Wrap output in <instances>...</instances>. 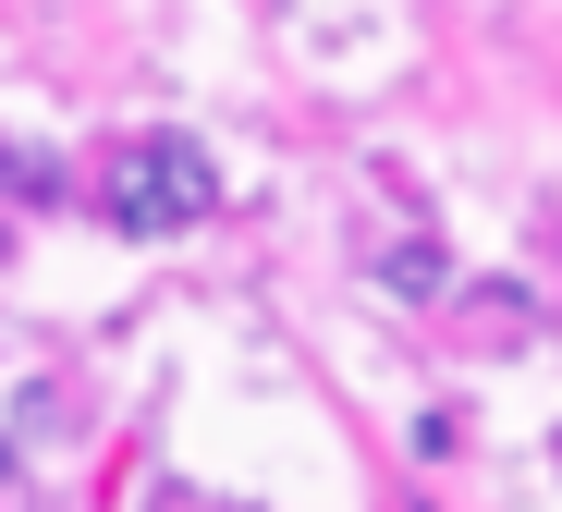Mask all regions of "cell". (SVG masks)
Masks as SVG:
<instances>
[{"label":"cell","instance_id":"1","mask_svg":"<svg viewBox=\"0 0 562 512\" xmlns=\"http://www.w3.org/2000/svg\"><path fill=\"white\" fill-rule=\"evenodd\" d=\"M196 220H221L209 147H196V135H135V147L111 159V232L159 244V232H196Z\"/></svg>","mask_w":562,"mask_h":512},{"label":"cell","instance_id":"2","mask_svg":"<svg viewBox=\"0 0 562 512\" xmlns=\"http://www.w3.org/2000/svg\"><path fill=\"white\" fill-rule=\"evenodd\" d=\"M380 281H392L404 305H440V293H452V257H440V232H404V244H380Z\"/></svg>","mask_w":562,"mask_h":512},{"label":"cell","instance_id":"3","mask_svg":"<svg viewBox=\"0 0 562 512\" xmlns=\"http://www.w3.org/2000/svg\"><path fill=\"white\" fill-rule=\"evenodd\" d=\"M0 488H13V440H0Z\"/></svg>","mask_w":562,"mask_h":512}]
</instances>
